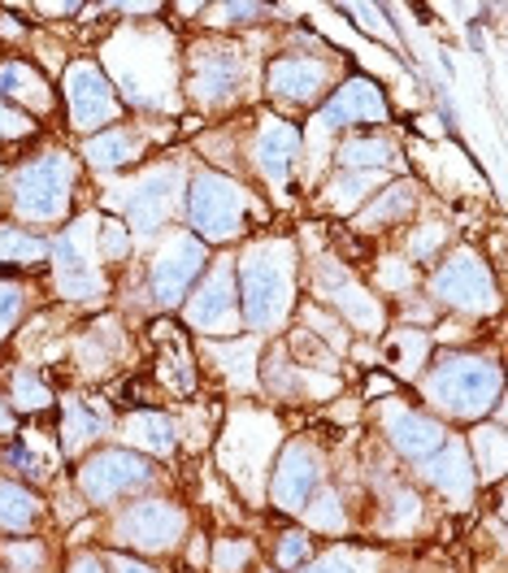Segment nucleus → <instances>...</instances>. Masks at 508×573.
<instances>
[{"mask_svg": "<svg viewBox=\"0 0 508 573\" xmlns=\"http://www.w3.org/2000/svg\"><path fill=\"white\" fill-rule=\"evenodd\" d=\"M22 304H26V291L13 283H0V344H4V335L13 331V322L22 317Z\"/></svg>", "mask_w": 508, "mask_h": 573, "instance_id": "32", "label": "nucleus"}, {"mask_svg": "<svg viewBox=\"0 0 508 573\" xmlns=\"http://www.w3.org/2000/svg\"><path fill=\"white\" fill-rule=\"evenodd\" d=\"M409 209H413V187H409V183H396V187H387V192L357 217V230H382V226L409 217Z\"/></svg>", "mask_w": 508, "mask_h": 573, "instance_id": "22", "label": "nucleus"}, {"mask_svg": "<svg viewBox=\"0 0 508 573\" xmlns=\"http://www.w3.org/2000/svg\"><path fill=\"white\" fill-rule=\"evenodd\" d=\"M309 552H313L309 534H304V530H291V534H283V543H279V565H283V570H295V565L309 561Z\"/></svg>", "mask_w": 508, "mask_h": 573, "instance_id": "33", "label": "nucleus"}, {"mask_svg": "<svg viewBox=\"0 0 508 573\" xmlns=\"http://www.w3.org/2000/svg\"><path fill=\"white\" fill-rule=\"evenodd\" d=\"M13 400H18V409H44L53 396H48L40 374H18L13 378Z\"/></svg>", "mask_w": 508, "mask_h": 573, "instance_id": "30", "label": "nucleus"}, {"mask_svg": "<svg viewBox=\"0 0 508 573\" xmlns=\"http://www.w3.org/2000/svg\"><path fill=\"white\" fill-rule=\"evenodd\" d=\"M13 465H18L26 478H48V474H53V456H40L35 447H13Z\"/></svg>", "mask_w": 508, "mask_h": 573, "instance_id": "34", "label": "nucleus"}, {"mask_svg": "<svg viewBox=\"0 0 508 573\" xmlns=\"http://www.w3.org/2000/svg\"><path fill=\"white\" fill-rule=\"evenodd\" d=\"M244 205H248L244 192L214 170L192 183V221H196V235L209 244H226L244 226Z\"/></svg>", "mask_w": 508, "mask_h": 573, "instance_id": "4", "label": "nucleus"}, {"mask_svg": "<svg viewBox=\"0 0 508 573\" xmlns=\"http://www.w3.org/2000/svg\"><path fill=\"white\" fill-rule=\"evenodd\" d=\"M239 83V48H196V74L192 87L201 100H226Z\"/></svg>", "mask_w": 508, "mask_h": 573, "instance_id": "17", "label": "nucleus"}, {"mask_svg": "<svg viewBox=\"0 0 508 573\" xmlns=\"http://www.w3.org/2000/svg\"><path fill=\"white\" fill-rule=\"evenodd\" d=\"M174 183H179L174 170H156V174H148L144 183H136L131 196H127V221L136 230H144V235L156 230L170 214V205H174Z\"/></svg>", "mask_w": 508, "mask_h": 573, "instance_id": "15", "label": "nucleus"}, {"mask_svg": "<svg viewBox=\"0 0 508 573\" xmlns=\"http://www.w3.org/2000/svg\"><path fill=\"white\" fill-rule=\"evenodd\" d=\"M4 556H9L18 570H35V565L44 561V552H40L35 543H4Z\"/></svg>", "mask_w": 508, "mask_h": 573, "instance_id": "36", "label": "nucleus"}, {"mask_svg": "<svg viewBox=\"0 0 508 573\" xmlns=\"http://www.w3.org/2000/svg\"><path fill=\"white\" fill-rule=\"evenodd\" d=\"M140 152H144V143H140V136H131V131H105V136L87 140V161L100 165V170L127 165V161H136Z\"/></svg>", "mask_w": 508, "mask_h": 573, "instance_id": "21", "label": "nucleus"}, {"mask_svg": "<svg viewBox=\"0 0 508 573\" xmlns=\"http://www.w3.org/2000/svg\"><path fill=\"white\" fill-rule=\"evenodd\" d=\"M179 534H183V512H179V504L148 500V504H136V508L122 517V539H131V548H144V552H165Z\"/></svg>", "mask_w": 508, "mask_h": 573, "instance_id": "9", "label": "nucleus"}, {"mask_svg": "<svg viewBox=\"0 0 508 573\" xmlns=\"http://www.w3.org/2000/svg\"><path fill=\"white\" fill-rule=\"evenodd\" d=\"M114 570L118 573H152L148 565H140V561H127V556H114Z\"/></svg>", "mask_w": 508, "mask_h": 573, "instance_id": "39", "label": "nucleus"}, {"mask_svg": "<svg viewBox=\"0 0 508 573\" xmlns=\"http://www.w3.org/2000/svg\"><path fill=\"white\" fill-rule=\"evenodd\" d=\"M87 226L91 221L62 235V244H57V283L71 300H87V295L100 291V274H96V261H91L96 252L87 248Z\"/></svg>", "mask_w": 508, "mask_h": 573, "instance_id": "10", "label": "nucleus"}, {"mask_svg": "<svg viewBox=\"0 0 508 573\" xmlns=\"http://www.w3.org/2000/svg\"><path fill=\"white\" fill-rule=\"evenodd\" d=\"M353 122H387V100L378 91V83L369 78H348L335 100L322 109V127H353Z\"/></svg>", "mask_w": 508, "mask_h": 573, "instance_id": "11", "label": "nucleus"}, {"mask_svg": "<svg viewBox=\"0 0 508 573\" xmlns=\"http://www.w3.org/2000/svg\"><path fill=\"white\" fill-rule=\"evenodd\" d=\"M74 573H105V565H100L96 556H83V561L74 565Z\"/></svg>", "mask_w": 508, "mask_h": 573, "instance_id": "41", "label": "nucleus"}, {"mask_svg": "<svg viewBox=\"0 0 508 573\" xmlns=\"http://www.w3.org/2000/svg\"><path fill=\"white\" fill-rule=\"evenodd\" d=\"M152 478L148 461L131 456V452H96L83 469H78V487L91 504H109L122 491H136Z\"/></svg>", "mask_w": 508, "mask_h": 573, "instance_id": "5", "label": "nucleus"}, {"mask_svg": "<svg viewBox=\"0 0 508 573\" xmlns=\"http://www.w3.org/2000/svg\"><path fill=\"white\" fill-rule=\"evenodd\" d=\"M148 331H152V344L161 348V357H156L161 382L170 391H179V396H192L196 391V365H192V348L183 344L179 326L174 322H152Z\"/></svg>", "mask_w": 508, "mask_h": 573, "instance_id": "14", "label": "nucleus"}, {"mask_svg": "<svg viewBox=\"0 0 508 573\" xmlns=\"http://www.w3.org/2000/svg\"><path fill=\"white\" fill-rule=\"evenodd\" d=\"M317 483V461L304 452V447H288L283 461H279V474H274V504L279 508H304L309 491Z\"/></svg>", "mask_w": 508, "mask_h": 573, "instance_id": "18", "label": "nucleus"}, {"mask_svg": "<svg viewBox=\"0 0 508 573\" xmlns=\"http://www.w3.org/2000/svg\"><path fill=\"white\" fill-rule=\"evenodd\" d=\"M201 270H205V244L192 239V235H174V239L161 248L156 266H152V295H156L161 304L183 300L192 279H196Z\"/></svg>", "mask_w": 508, "mask_h": 573, "instance_id": "7", "label": "nucleus"}, {"mask_svg": "<svg viewBox=\"0 0 508 573\" xmlns=\"http://www.w3.org/2000/svg\"><path fill=\"white\" fill-rule=\"evenodd\" d=\"M353 13H361V18H357V22H361L365 31H378V35H382V40H391V26H387V22H382V9H365V4H357V9H353Z\"/></svg>", "mask_w": 508, "mask_h": 573, "instance_id": "37", "label": "nucleus"}, {"mask_svg": "<svg viewBox=\"0 0 508 573\" xmlns=\"http://www.w3.org/2000/svg\"><path fill=\"white\" fill-rule=\"evenodd\" d=\"M391 387H396L391 378H369V382H365V391H369V396H382V391H391Z\"/></svg>", "mask_w": 508, "mask_h": 573, "instance_id": "40", "label": "nucleus"}, {"mask_svg": "<svg viewBox=\"0 0 508 573\" xmlns=\"http://www.w3.org/2000/svg\"><path fill=\"white\" fill-rule=\"evenodd\" d=\"M431 396L456 418H478L500 400V369L478 357H443L431 374Z\"/></svg>", "mask_w": 508, "mask_h": 573, "instance_id": "1", "label": "nucleus"}, {"mask_svg": "<svg viewBox=\"0 0 508 573\" xmlns=\"http://www.w3.org/2000/svg\"><path fill=\"white\" fill-rule=\"evenodd\" d=\"M435 295L443 304H456V309H487L491 295H496V283H491L483 257L461 252V257L443 261V270L435 274Z\"/></svg>", "mask_w": 508, "mask_h": 573, "instance_id": "8", "label": "nucleus"}, {"mask_svg": "<svg viewBox=\"0 0 508 573\" xmlns=\"http://www.w3.org/2000/svg\"><path fill=\"white\" fill-rule=\"evenodd\" d=\"M66 109H71V122L78 131H91V127H105L118 118V100H114V87L109 78L78 62L66 71Z\"/></svg>", "mask_w": 508, "mask_h": 573, "instance_id": "6", "label": "nucleus"}, {"mask_svg": "<svg viewBox=\"0 0 508 573\" xmlns=\"http://www.w3.org/2000/svg\"><path fill=\"white\" fill-rule=\"evenodd\" d=\"M431 353V339L422 335V331H400V335H391V344H387V360L400 369V374H413L422 360Z\"/></svg>", "mask_w": 508, "mask_h": 573, "instance_id": "26", "label": "nucleus"}, {"mask_svg": "<svg viewBox=\"0 0 508 573\" xmlns=\"http://www.w3.org/2000/svg\"><path fill=\"white\" fill-rule=\"evenodd\" d=\"M252 561V543L248 539H221L218 556H214V573H244Z\"/></svg>", "mask_w": 508, "mask_h": 573, "instance_id": "29", "label": "nucleus"}, {"mask_svg": "<svg viewBox=\"0 0 508 573\" xmlns=\"http://www.w3.org/2000/svg\"><path fill=\"white\" fill-rule=\"evenodd\" d=\"M295 152H300V131H295V127H283V122H274V118H270V127H266V131H261V140H257V165H261V174H266L274 187H283V183H288Z\"/></svg>", "mask_w": 508, "mask_h": 573, "instance_id": "19", "label": "nucleus"}, {"mask_svg": "<svg viewBox=\"0 0 508 573\" xmlns=\"http://www.w3.org/2000/svg\"><path fill=\"white\" fill-rule=\"evenodd\" d=\"M266 83L274 96H283L291 105H313L326 91V66L313 57H279V62H270Z\"/></svg>", "mask_w": 508, "mask_h": 573, "instance_id": "13", "label": "nucleus"}, {"mask_svg": "<svg viewBox=\"0 0 508 573\" xmlns=\"http://www.w3.org/2000/svg\"><path fill=\"white\" fill-rule=\"evenodd\" d=\"M0 96H4V100H26V105H35V109L48 105L44 78L31 71L26 62H4V66H0Z\"/></svg>", "mask_w": 508, "mask_h": 573, "instance_id": "20", "label": "nucleus"}, {"mask_svg": "<svg viewBox=\"0 0 508 573\" xmlns=\"http://www.w3.org/2000/svg\"><path fill=\"white\" fill-rule=\"evenodd\" d=\"M339 161H348V165H391L396 148L387 140H353L339 148Z\"/></svg>", "mask_w": 508, "mask_h": 573, "instance_id": "28", "label": "nucleus"}, {"mask_svg": "<svg viewBox=\"0 0 508 573\" xmlns=\"http://www.w3.org/2000/svg\"><path fill=\"white\" fill-rule=\"evenodd\" d=\"M391 443L413 461V465H431L439 452L452 443V434L431 422V418H422V413H396L391 418Z\"/></svg>", "mask_w": 508, "mask_h": 573, "instance_id": "16", "label": "nucleus"}, {"mask_svg": "<svg viewBox=\"0 0 508 573\" xmlns=\"http://www.w3.org/2000/svg\"><path fill=\"white\" fill-rule=\"evenodd\" d=\"M239 295H244V317L252 326H279L291 304L288 252H252L239 266Z\"/></svg>", "mask_w": 508, "mask_h": 573, "instance_id": "2", "label": "nucleus"}, {"mask_svg": "<svg viewBox=\"0 0 508 573\" xmlns=\"http://www.w3.org/2000/svg\"><path fill=\"white\" fill-rule=\"evenodd\" d=\"M300 573H365L348 552H331V556H322L317 565H309V570H300Z\"/></svg>", "mask_w": 508, "mask_h": 573, "instance_id": "35", "label": "nucleus"}, {"mask_svg": "<svg viewBox=\"0 0 508 573\" xmlns=\"http://www.w3.org/2000/svg\"><path fill=\"white\" fill-rule=\"evenodd\" d=\"M374 183H378V174H344V179L331 187V205H339V209L357 205L365 196V187H374Z\"/></svg>", "mask_w": 508, "mask_h": 573, "instance_id": "31", "label": "nucleus"}, {"mask_svg": "<svg viewBox=\"0 0 508 573\" xmlns=\"http://www.w3.org/2000/svg\"><path fill=\"white\" fill-rule=\"evenodd\" d=\"M4 434H13V413L0 404V439H4Z\"/></svg>", "mask_w": 508, "mask_h": 573, "instance_id": "42", "label": "nucleus"}, {"mask_svg": "<svg viewBox=\"0 0 508 573\" xmlns=\"http://www.w3.org/2000/svg\"><path fill=\"white\" fill-rule=\"evenodd\" d=\"M127 434L148 452H174V426L165 422V413H136L127 422Z\"/></svg>", "mask_w": 508, "mask_h": 573, "instance_id": "25", "label": "nucleus"}, {"mask_svg": "<svg viewBox=\"0 0 508 573\" xmlns=\"http://www.w3.org/2000/svg\"><path fill=\"white\" fill-rule=\"evenodd\" d=\"M40 512V500L13 483H0V530H26Z\"/></svg>", "mask_w": 508, "mask_h": 573, "instance_id": "24", "label": "nucleus"}, {"mask_svg": "<svg viewBox=\"0 0 508 573\" xmlns=\"http://www.w3.org/2000/svg\"><path fill=\"white\" fill-rule=\"evenodd\" d=\"M71 161H66V152H48V156H40V161H31L18 179H13V201H18V209L26 217H35V221H53V217L66 214V205H71Z\"/></svg>", "mask_w": 508, "mask_h": 573, "instance_id": "3", "label": "nucleus"}, {"mask_svg": "<svg viewBox=\"0 0 508 573\" xmlns=\"http://www.w3.org/2000/svg\"><path fill=\"white\" fill-rule=\"evenodd\" d=\"M226 22H248V18H257V13H266L261 4H221L218 9Z\"/></svg>", "mask_w": 508, "mask_h": 573, "instance_id": "38", "label": "nucleus"}, {"mask_svg": "<svg viewBox=\"0 0 508 573\" xmlns=\"http://www.w3.org/2000/svg\"><path fill=\"white\" fill-rule=\"evenodd\" d=\"M187 322L201 331H226L235 322V270L230 266H218L187 300Z\"/></svg>", "mask_w": 508, "mask_h": 573, "instance_id": "12", "label": "nucleus"}, {"mask_svg": "<svg viewBox=\"0 0 508 573\" xmlns=\"http://www.w3.org/2000/svg\"><path fill=\"white\" fill-rule=\"evenodd\" d=\"M96 430H105V418L96 413V409H83V404H66V422H62V452H74V447H83Z\"/></svg>", "mask_w": 508, "mask_h": 573, "instance_id": "27", "label": "nucleus"}, {"mask_svg": "<svg viewBox=\"0 0 508 573\" xmlns=\"http://www.w3.org/2000/svg\"><path fill=\"white\" fill-rule=\"evenodd\" d=\"M44 261V244L18 226H0V270L9 266H40Z\"/></svg>", "mask_w": 508, "mask_h": 573, "instance_id": "23", "label": "nucleus"}]
</instances>
